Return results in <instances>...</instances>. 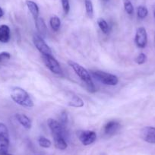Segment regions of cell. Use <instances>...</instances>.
I'll list each match as a JSON object with an SVG mask.
<instances>
[{
  "mask_svg": "<svg viewBox=\"0 0 155 155\" xmlns=\"http://www.w3.org/2000/svg\"><path fill=\"white\" fill-rule=\"evenodd\" d=\"M135 44L139 48H144L147 43V34L145 28L141 27L136 31L135 37Z\"/></svg>",
  "mask_w": 155,
  "mask_h": 155,
  "instance_id": "8",
  "label": "cell"
},
{
  "mask_svg": "<svg viewBox=\"0 0 155 155\" xmlns=\"http://www.w3.org/2000/svg\"><path fill=\"white\" fill-rule=\"evenodd\" d=\"M33 42L36 48L42 55H52L51 49L46 44L44 38L38 34H34L33 37Z\"/></svg>",
  "mask_w": 155,
  "mask_h": 155,
  "instance_id": "5",
  "label": "cell"
},
{
  "mask_svg": "<svg viewBox=\"0 0 155 155\" xmlns=\"http://www.w3.org/2000/svg\"><path fill=\"white\" fill-rule=\"evenodd\" d=\"M104 1H105V2H107V1H108V0H104Z\"/></svg>",
  "mask_w": 155,
  "mask_h": 155,
  "instance_id": "32",
  "label": "cell"
},
{
  "mask_svg": "<svg viewBox=\"0 0 155 155\" xmlns=\"http://www.w3.org/2000/svg\"><path fill=\"white\" fill-rule=\"evenodd\" d=\"M49 128L51 130L52 134L53 135H62L66 138V131H65V126H62L59 122L53 119H49L47 121Z\"/></svg>",
  "mask_w": 155,
  "mask_h": 155,
  "instance_id": "7",
  "label": "cell"
},
{
  "mask_svg": "<svg viewBox=\"0 0 155 155\" xmlns=\"http://www.w3.org/2000/svg\"><path fill=\"white\" fill-rule=\"evenodd\" d=\"M35 25L40 36L42 37H45L47 34V28L44 19L42 18L38 17L37 19H35Z\"/></svg>",
  "mask_w": 155,
  "mask_h": 155,
  "instance_id": "13",
  "label": "cell"
},
{
  "mask_svg": "<svg viewBox=\"0 0 155 155\" xmlns=\"http://www.w3.org/2000/svg\"><path fill=\"white\" fill-rule=\"evenodd\" d=\"M141 138L146 142L155 144V127L147 126L142 129L141 132Z\"/></svg>",
  "mask_w": 155,
  "mask_h": 155,
  "instance_id": "9",
  "label": "cell"
},
{
  "mask_svg": "<svg viewBox=\"0 0 155 155\" xmlns=\"http://www.w3.org/2000/svg\"><path fill=\"white\" fill-rule=\"evenodd\" d=\"M9 147V137L0 136V153H7Z\"/></svg>",
  "mask_w": 155,
  "mask_h": 155,
  "instance_id": "17",
  "label": "cell"
},
{
  "mask_svg": "<svg viewBox=\"0 0 155 155\" xmlns=\"http://www.w3.org/2000/svg\"><path fill=\"white\" fill-rule=\"evenodd\" d=\"M0 155H12V154H10V153H8V152L7 153H0Z\"/></svg>",
  "mask_w": 155,
  "mask_h": 155,
  "instance_id": "31",
  "label": "cell"
},
{
  "mask_svg": "<svg viewBox=\"0 0 155 155\" xmlns=\"http://www.w3.org/2000/svg\"><path fill=\"white\" fill-rule=\"evenodd\" d=\"M50 25L53 31H58L61 27V21L59 17L54 15L53 17L50 18Z\"/></svg>",
  "mask_w": 155,
  "mask_h": 155,
  "instance_id": "18",
  "label": "cell"
},
{
  "mask_svg": "<svg viewBox=\"0 0 155 155\" xmlns=\"http://www.w3.org/2000/svg\"><path fill=\"white\" fill-rule=\"evenodd\" d=\"M68 64L74 70L75 74L81 78V81L85 83L87 88H88V90L91 92L94 93V92L96 91V87H95L94 84L93 82L90 73L88 72V71L86 68H84V67L80 65L79 64L76 63V62L71 60L68 61Z\"/></svg>",
  "mask_w": 155,
  "mask_h": 155,
  "instance_id": "1",
  "label": "cell"
},
{
  "mask_svg": "<svg viewBox=\"0 0 155 155\" xmlns=\"http://www.w3.org/2000/svg\"><path fill=\"white\" fill-rule=\"evenodd\" d=\"M11 58V54L8 52H1L0 53V62H3V61L8 60Z\"/></svg>",
  "mask_w": 155,
  "mask_h": 155,
  "instance_id": "28",
  "label": "cell"
},
{
  "mask_svg": "<svg viewBox=\"0 0 155 155\" xmlns=\"http://www.w3.org/2000/svg\"><path fill=\"white\" fill-rule=\"evenodd\" d=\"M137 15H138V17L141 19L145 18L148 15V10L144 5H140L137 8Z\"/></svg>",
  "mask_w": 155,
  "mask_h": 155,
  "instance_id": "21",
  "label": "cell"
},
{
  "mask_svg": "<svg viewBox=\"0 0 155 155\" xmlns=\"http://www.w3.org/2000/svg\"><path fill=\"white\" fill-rule=\"evenodd\" d=\"M55 147L59 150H65L68 147L66 142V138L62 135H53Z\"/></svg>",
  "mask_w": 155,
  "mask_h": 155,
  "instance_id": "14",
  "label": "cell"
},
{
  "mask_svg": "<svg viewBox=\"0 0 155 155\" xmlns=\"http://www.w3.org/2000/svg\"><path fill=\"white\" fill-rule=\"evenodd\" d=\"M38 143L41 147H44V148H49L52 145V142L50 141V140L44 136L39 137Z\"/></svg>",
  "mask_w": 155,
  "mask_h": 155,
  "instance_id": "22",
  "label": "cell"
},
{
  "mask_svg": "<svg viewBox=\"0 0 155 155\" xmlns=\"http://www.w3.org/2000/svg\"><path fill=\"white\" fill-rule=\"evenodd\" d=\"M120 123L117 121H109L104 127V132L106 135H112L117 132L120 129Z\"/></svg>",
  "mask_w": 155,
  "mask_h": 155,
  "instance_id": "10",
  "label": "cell"
},
{
  "mask_svg": "<svg viewBox=\"0 0 155 155\" xmlns=\"http://www.w3.org/2000/svg\"><path fill=\"white\" fill-rule=\"evenodd\" d=\"M42 59L46 66L52 72L56 74H62V70L59 62L52 55H42Z\"/></svg>",
  "mask_w": 155,
  "mask_h": 155,
  "instance_id": "4",
  "label": "cell"
},
{
  "mask_svg": "<svg viewBox=\"0 0 155 155\" xmlns=\"http://www.w3.org/2000/svg\"><path fill=\"white\" fill-rule=\"evenodd\" d=\"M16 119H17L18 122L23 126L25 129H31V126H32V122H31V119L25 114H21V113H18L15 116Z\"/></svg>",
  "mask_w": 155,
  "mask_h": 155,
  "instance_id": "12",
  "label": "cell"
},
{
  "mask_svg": "<svg viewBox=\"0 0 155 155\" xmlns=\"http://www.w3.org/2000/svg\"><path fill=\"white\" fill-rule=\"evenodd\" d=\"M11 97L15 103L25 107H34V102L28 92L20 87H15L12 89Z\"/></svg>",
  "mask_w": 155,
  "mask_h": 155,
  "instance_id": "2",
  "label": "cell"
},
{
  "mask_svg": "<svg viewBox=\"0 0 155 155\" xmlns=\"http://www.w3.org/2000/svg\"><path fill=\"white\" fill-rule=\"evenodd\" d=\"M68 106L72 107H76V108H80L84 106V101H82L81 97H79L77 95H72L70 97L69 101L68 102Z\"/></svg>",
  "mask_w": 155,
  "mask_h": 155,
  "instance_id": "16",
  "label": "cell"
},
{
  "mask_svg": "<svg viewBox=\"0 0 155 155\" xmlns=\"http://www.w3.org/2000/svg\"><path fill=\"white\" fill-rule=\"evenodd\" d=\"M135 61H136V62L138 65H142V64H144L147 61V56L143 53H140L136 57Z\"/></svg>",
  "mask_w": 155,
  "mask_h": 155,
  "instance_id": "27",
  "label": "cell"
},
{
  "mask_svg": "<svg viewBox=\"0 0 155 155\" xmlns=\"http://www.w3.org/2000/svg\"><path fill=\"white\" fill-rule=\"evenodd\" d=\"M84 5L87 15L89 18H93L94 16V6L91 0H84Z\"/></svg>",
  "mask_w": 155,
  "mask_h": 155,
  "instance_id": "20",
  "label": "cell"
},
{
  "mask_svg": "<svg viewBox=\"0 0 155 155\" xmlns=\"http://www.w3.org/2000/svg\"><path fill=\"white\" fill-rule=\"evenodd\" d=\"M97 25L98 26H99L100 29L102 31V32L104 33V34H108L109 31H110V27H109L108 23H107V21H106L105 19L102 18H98Z\"/></svg>",
  "mask_w": 155,
  "mask_h": 155,
  "instance_id": "19",
  "label": "cell"
},
{
  "mask_svg": "<svg viewBox=\"0 0 155 155\" xmlns=\"http://www.w3.org/2000/svg\"><path fill=\"white\" fill-rule=\"evenodd\" d=\"M77 135L81 144L85 146L93 144L97 139V134L94 131H79V132H78Z\"/></svg>",
  "mask_w": 155,
  "mask_h": 155,
  "instance_id": "6",
  "label": "cell"
},
{
  "mask_svg": "<svg viewBox=\"0 0 155 155\" xmlns=\"http://www.w3.org/2000/svg\"><path fill=\"white\" fill-rule=\"evenodd\" d=\"M91 74L98 81L105 84V85L115 86L119 82L117 76L115 75V74H110V73L105 72V71H99V70L92 71Z\"/></svg>",
  "mask_w": 155,
  "mask_h": 155,
  "instance_id": "3",
  "label": "cell"
},
{
  "mask_svg": "<svg viewBox=\"0 0 155 155\" xmlns=\"http://www.w3.org/2000/svg\"><path fill=\"white\" fill-rule=\"evenodd\" d=\"M153 16H154V18H155V3L153 5Z\"/></svg>",
  "mask_w": 155,
  "mask_h": 155,
  "instance_id": "30",
  "label": "cell"
},
{
  "mask_svg": "<svg viewBox=\"0 0 155 155\" xmlns=\"http://www.w3.org/2000/svg\"><path fill=\"white\" fill-rule=\"evenodd\" d=\"M124 8L127 14L132 15L134 13V7L130 0H124Z\"/></svg>",
  "mask_w": 155,
  "mask_h": 155,
  "instance_id": "23",
  "label": "cell"
},
{
  "mask_svg": "<svg viewBox=\"0 0 155 155\" xmlns=\"http://www.w3.org/2000/svg\"><path fill=\"white\" fill-rule=\"evenodd\" d=\"M0 136L9 137L8 128L2 123H0Z\"/></svg>",
  "mask_w": 155,
  "mask_h": 155,
  "instance_id": "24",
  "label": "cell"
},
{
  "mask_svg": "<svg viewBox=\"0 0 155 155\" xmlns=\"http://www.w3.org/2000/svg\"><path fill=\"white\" fill-rule=\"evenodd\" d=\"M11 37V31L8 25H0V42L6 44L9 41Z\"/></svg>",
  "mask_w": 155,
  "mask_h": 155,
  "instance_id": "11",
  "label": "cell"
},
{
  "mask_svg": "<svg viewBox=\"0 0 155 155\" xmlns=\"http://www.w3.org/2000/svg\"><path fill=\"white\" fill-rule=\"evenodd\" d=\"M4 15V11L1 7H0V18Z\"/></svg>",
  "mask_w": 155,
  "mask_h": 155,
  "instance_id": "29",
  "label": "cell"
},
{
  "mask_svg": "<svg viewBox=\"0 0 155 155\" xmlns=\"http://www.w3.org/2000/svg\"><path fill=\"white\" fill-rule=\"evenodd\" d=\"M26 5L29 9L30 12L33 15L34 19H37L39 17V7L36 2L31 0H27Z\"/></svg>",
  "mask_w": 155,
  "mask_h": 155,
  "instance_id": "15",
  "label": "cell"
},
{
  "mask_svg": "<svg viewBox=\"0 0 155 155\" xmlns=\"http://www.w3.org/2000/svg\"><path fill=\"white\" fill-rule=\"evenodd\" d=\"M67 122H68V115L65 111H62L61 113L60 116H59V123L64 126L65 127L67 124Z\"/></svg>",
  "mask_w": 155,
  "mask_h": 155,
  "instance_id": "25",
  "label": "cell"
},
{
  "mask_svg": "<svg viewBox=\"0 0 155 155\" xmlns=\"http://www.w3.org/2000/svg\"><path fill=\"white\" fill-rule=\"evenodd\" d=\"M61 2H62V9H63L64 11V13H65V15H68L70 10L69 0H61Z\"/></svg>",
  "mask_w": 155,
  "mask_h": 155,
  "instance_id": "26",
  "label": "cell"
}]
</instances>
